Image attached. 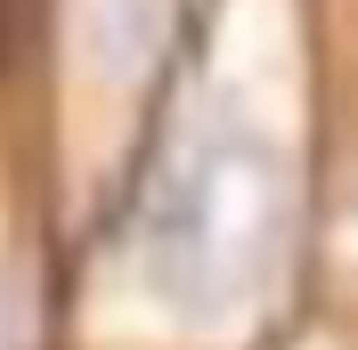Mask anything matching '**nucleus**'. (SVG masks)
Returning a JSON list of instances; mask_svg holds the SVG:
<instances>
[{"label":"nucleus","mask_w":358,"mask_h":350,"mask_svg":"<svg viewBox=\"0 0 358 350\" xmlns=\"http://www.w3.org/2000/svg\"><path fill=\"white\" fill-rule=\"evenodd\" d=\"M277 220H285L277 147L252 122H212L171 147V163L138 204V269L171 309L220 318L268 269Z\"/></svg>","instance_id":"1"},{"label":"nucleus","mask_w":358,"mask_h":350,"mask_svg":"<svg viewBox=\"0 0 358 350\" xmlns=\"http://www.w3.org/2000/svg\"><path fill=\"white\" fill-rule=\"evenodd\" d=\"M0 350H8V293H0Z\"/></svg>","instance_id":"2"}]
</instances>
